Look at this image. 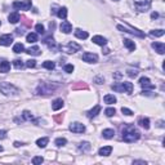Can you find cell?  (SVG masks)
Segmentation results:
<instances>
[{
    "label": "cell",
    "mask_w": 165,
    "mask_h": 165,
    "mask_svg": "<svg viewBox=\"0 0 165 165\" xmlns=\"http://www.w3.org/2000/svg\"><path fill=\"white\" fill-rule=\"evenodd\" d=\"M22 118H23V120H32V115L30 111H23Z\"/></svg>",
    "instance_id": "8d00e7d4"
},
{
    "label": "cell",
    "mask_w": 165,
    "mask_h": 165,
    "mask_svg": "<svg viewBox=\"0 0 165 165\" xmlns=\"http://www.w3.org/2000/svg\"><path fill=\"white\" fill-rule=\"evenodd\" d=\"M112 89L116 92H120V93H132L133 92V84L129 83V81L119 83V84L112 85Z\"/></svg>",
    "instance_id": "3957f363"
},
{
    "label": "cell",
    "mask_w": 165,
    "mask_h": 165,
    "mask_svg": "<svg viewBox=\"0 0 165 165\" xmlns=\"http://www.w3.org/2000/svg\"><path fill=\"white\" fill-rule=\"evenodd\" d=\"M10 70V63L8 61H3L0 62V72L1 74H7Z\"/></svg>",
    "instance_id": "e0dca14e"
},
{
    "label": "cell",
    "mask_w": 165,
    "mask_h": 165,
    "mask_svg": "<svg viewBox=\"0 0 165 165\" xmlns=\"http://www.w3.org/2000/svg\"><path fill=\"white\" fill-rule=\"evenodd\" d=\"M26 40H27V43L30 44H34L38 41V35L35 34V32H30V34H27V36H26Z\"/></svg>",
    "instance_id": "cb8c5ba5"
},
{
    "label": "cell",
    "mask_w": 165,
    "mask_h": 165,
    "mask_svg": "<svg viewBox=\"0 0 165 165\" xmlns=\"http://www.w3.org/2000/svg\"><path fill=\"white\" fill-rule=\"evenodd\" d=\"M102 136H103V138H106V139H111V138H113V136H115V130L113 129H104L102 132Z\"/></svg>",
    "instance_id": "44dd1931"
},
{
    "label": "cell",
    "mask_w": 165,
    "mask_h": 165,
    "mask_svg": "<svg viewBox=\"0 0 165 165\" xmlns=\"http://www.w3.org/2000/svg\"><path fill=\"white\" fill-rule=\"evenodd\" d=\"M127 74H128V76H129V77H136L137 75H138V70H133V68H128Z\"/></svg>",
    "instance_id": "e575fe53"
},
{
    "label": "cell",
    "mask_w": 165,
    "mask_h": 165,
    "mask_svg": "<svg viewBox=\"0 0 165 165\" xmlns=\"http://www.w3.org/2000/svg\"><path fill=\"white\" fill-rule=\"evenodd\" d=\"M44 161V159L41 157V156H35L34 159H32V164L34 165H39V164H41Z\"/></svg>",
    "instance_id": "d590c367"
},
{
    "label": "cell",
    "mask_w": 165,
    "mask_h": 165,
    "mask_svg": "<svg viewBox=\"0 0 165 165\" xmlns=\"http://www.w3.org/2000/svg\"><path fill=\"white\" fill-rule=\"evenodd\" d=\"M70 130L72 133H83V132H85V127L81 123H72L70 125Z\"/></svg>",
    "instance_id": "9c48e42d"
},
{
    "label": "cell",
    "mask_w": 165,
    "mask_h": 165,
    "mask_svg": "<svg viewBox=\"0 0 165 165\" xmlns=\"http://www.w3.org/2000/svg\"><path fill=\"white\" fill-rule=\"evenodd\" d=\"M13 65H14V67L16 68H23V63H22V61L21 59H14V62H13Z\"/></svg>",
    "instance_id": "f35d334b"
},
{
    "label": "cell",
    "mask_w": 165,
    "mask_h": 165,
    "mask_svg": "<svg viewBox=\"0 0 165 165\" xmlns=\"http://www.w3.org/2000/svg\"><path fill=\"white\" fill-rule=\"evenodd\" d=\"M13 52H14V53H22V52H25V47H23V44H21V43L14 44Z\"/></svg>",
    "instance_id": "f1b7e54d"
},
{
    "label": "cell",
    "mask_w": 165,
    "mask_h": 165,
    "mask_svg": "<svg viewBox=\"0 0 165 165\" xmlns=\"http://www.w3.org/2000/svg\"><path fill=\"white\" fill-rule=\"evenodd\" d=\"M165 34V31L164 30H152L151 32H150V35H151V36H155V38H160V36H163V35Z\"/></svg>",
    "instance_id": "f546056e"
},
{
    "label": "cell",
    "mask_w": 165,
    "mask_h": 165,
    "mask_svg": "<svg viewBox=\"0 0 165 165\" xmlns=\"http://www.w3.org/2000/svg\"><path fill=\"white\" fill-rule=\"evenodd\" d=\"M7 137V132L5 130H0V139H4Z\"/></svg>",
    "instance_id": "ee69618b"
},
{
    "label": "cell",
    "mask_w": 165,
    "mask_h": 165,
    "mask_svg": "<svg viewBox=\"0 0 165 165\" xmlns=\"http://www.w3.org/2000/svg\"><path fill=\"white\" fill-rule=\"evenodd\" d=\"M59 29H61V31L63 34H70L71 30H72V25L70 22H67V21H62V23L59 25Z\"/></svg>",
    "instance_id": "8fae6325"
},
{
    "label": "cell",
    "mask_w": 165,
    "mask_h": 165,
    "mask_svg": "<svg viewBox=\"0 0 165 165\" xmlns=\"http://www.w3.org/2000/svg\"><path fill=\"white\" fill-rule=\"evenodd\" d=\"M43 67H45L47 70H53L54 68V62H52V61H45L43 63Z\"/></svg>",
    "instance_id": "d6a6232c"
},
{
    "label": "cell",
    "mask_w": 165,
    "mask_h": 165,
    "mask_svg": "<svg viewBox=\"0 0 165 165\" xmlns=\"http://www.w3.org/2000/svg\"><path fill=\"white\" fill-rule=\"evenodd\" d=\"M104 113H106V116H109V118H111V116H113L116 113V110L113 109V107H109V109L104 110Z\"/></svg>",
    "instance_id": "1f68e13d"
},
{
    "label": "cell",
    "mask_w": 165,
    "mask_h": 165,
    "mask_svg": "<svg viewBox=\"0 0 165 165\" xmlns=\"http://www.w3.org/2000/svg\"><path fill=\"white\" fill-rule=\"evenodd\" d=\"M35 30H36L39 34H44V31H45V29H44V26L41 25V23H38V25L35 26Z\"/></svg>",
    "instance_id": "ab89813d"
},
{
    "label": "cell",
    "mask_w": 165,
    "mask_h": 165,
    "mask_svg": "<svg viewBox=\"0 0 165 165\" xmlns=\"http://www.w3.org/2000/svg\"><path fill=\"white\" fill-rule=\"evenodd\" d=\"M124 45L127 47L130 52H133V50L136 49V44H134V41L129 40V39H124Z\"/></svg>",
    "instance_id": "484cf974"
},
{
    "label": "cell",
    "mask_w": 165,
    "mask_h": 165,
    "mask_svg": "<svg viewBox=\"0 0 165 165\" xmlns=\"http://www.w3.org/2000/svg\"><path fill=\"white\" fill-rule=\"evenodd\" d=\"M26 53H29V54H31V56H40V48L39 47H31V48H29L27 50H26Z\"/></svg>",
    "instance_id": "603a6c76"
},
{
    "label": "cell",
    "mask_w": 165,
    "mask_h": 165,
    "mask_svg": "<svg viewBox=\"0 0 165 165\" xmlns=\"http://www.w3.org/2000/svg\"><path fill=\"white\" fill-rule=\"evenodd\" d=\"M44 43L47 44V45H49V47H53L54 45V40H53V38H48L44 40Z\"/></svg>",
    "instance_id": "b9f144b4"
},
{
    "label": "cell",
    "mask_w": 165,
    "mask_h": 165,
    "mask_svg": "<svg viewBox=\"0 0 165 165\" xmlns=\"http://www.w3.org/2000/svg\"><path fill=\"white\" fill-rule=\"evenodd\" d=\"M0 92H1L4 95H16L19 91H18V88H16V86L13 85V84L4 81V83H0Z\"/></svg>",
    "instance_id": "7a4b0ae2"
},
{
    "label": "cell",
    "mask_w": 165,
    "mask_h": 165,
    "mask_svg": "<svg viewBox=\"0 0 165 165\" xmlns=\"http://www.w3.org/2000/svg\"><path fill=\"white\" fill-rule=\"evenodd\" d=\"M139 85L145 89H155V85L151 84V80L148 77H141L139 79Z\"/></svg>",
    "instance_id": "30bf717a"
},
{
    "label": "cell",
    "mask_w": 165,
    "mask_h": 165,
    "mask_svg": "<svg viewBox=\"0 0 165 165\" xmlns=\"http://www.w3.org/2000/svg\"><path fill=\"white\" fill-rule=\"evenodd\" d=\"M157 17H159V14H157V13H156V12H154V13H152V14H151V18H152V19H155V18H157Z\"/></svg>",
    "instance_id": "bcb514c9"
},
{
    "label": "cell",
    "mask_w": 165,
    "mask_h": 165,
    "mask_svg": "<svg viewBox=\"0 0 165 165\" xmlns=\"http://www.w3.org/2000/svg\"><path fill=\"white\" fill-rule=\"evenodd\" d=\"M100 112H101V106H100V104H97V106H94V107H93V109L88 112V118H89V119L95 118V116H97Z\"/></svg>",
    "instance_id": "2e32d148"
},
{
    "label": "cell",
    "mask_w": 165,
    "mask_h": 165,
    "mask_svg": "<svg viewBox=\"0 0 165 165\" xmlns=\"http://www.w3.org/2000/svg\"><path fill=\"white\" fill-rule=\"evenodd\" d=\"M14 146H16V147H19V146H22V143H21V142H14Z\"/></svg>",
    "instance_id": "7dc6e473"
},
{
    "label": "cell",
    "mask_w": 165,
    "mask_h": 165,
    "mask_svg": "<svg viewBox=\"0 0 165 165\" xmlns=\"http://www.w3.org/2000/svg\"><path fill=\"white\" fill-rule=\"evenodd\" d=\"M152 48H154L155 52H157L159 54H164L165 53V44L164 43H159V41H156V43L152 44Z\"/></svg>",
    "instance_id": "5bb4252c"
},
{
    "label": "cell",
    "mask_w": 165,
    "mask_h": 165,
    "mask_svg": "<svg viewBox=\"0 0 165 165\" xmlns=\"http://www.w3.org/2000/svg\"><path fill=\"white\" fill-rule=\"evenodd\" d=\"M62 107H63V100H62V98H57V100L53 101V103H52V109L54 110V111L61 110Z\"/></svg>",
    "instance_id": "9a60e30c"
},
{
    "label": "cell",
    "mask_w": 165,
    "mask_h": 165,
    "mask_svg": "<svg viewBox=\"0 0 165 165\" xmlns=\"http://www.w3.org/2000/svg\"><path fill=\"white\" fill-rule=\"evenodd\" d=\"M91 143L89 142H83V143H80V146H79V150L80 151H83V152H85V151H89L91 150Z\"/></svg>",
    "instance_id": "4dcf8cb0"
},
{
    "label": "cell",
    "mask_w": 165,
    "mask_h": 165,
    "mask_svg": "<svg viewBox=\"0 0 165 165\" xmlns=\"http://www.w3.org/2000/svg\"><path fill=\"white\" fill-rule=\"evenodd\" d=\"M92 41L94 44H97V45H101V47H103V45H106V44H107L106 38L101 36V35H95V36H93L92 38Z\"/></svg>",
    "instance_id": "4fadbf2b"
},
{
    "label": "cell",
    "mask_w": 165,
    "mask_h": 165,
    "mask_svg": "<svg viewBox=\"0 0 165 165\" xmlns=\"http://www.w3.org/2000/svg\"><path fill=\"white\" fill-rule=\"evenodd\" d=\"M57 16H58L61 19H66V17H67V8L66 7L59 8L58 12H57Z\"/></svg>",
    "instance_id": "d4e9b609"
},
{
    "label": "cell",
    "mask_w": 165,
    "mask_h": 165,
    "mask_svg": "<svg viewBox=\"0 0 165 165\" xmlns=\"http://www.w3.org/2000/svg\"><path fill=\"white\" fill-rule=\"evenodd\" d=\"M123 139L128 143H132V142H136V141L139 139V132L137 129L129 127L128 129H125L123 132Z\"/></svg>",
    "instance_id": "6da1fadb"
},
{
    "label": "cell",
    "mask_w": 165,
    "mask_h": 165,
    "mask_svg": "<svg viewBox=\"0 0 165 165\" xmlns=\"http://www.w3.org/2000/svg\"><path fill=\"white\" fill-rule=\"evenodd\" d=\"M32 3L31 0H21V1H14L13 8L17 10H29L31 8Z\"/></svg>",
    "instance_id": "277c9868"
},
{
    "label": "cell",
    "mask_w": 165,
    "mask_h": 165,
    "mask_svg": "<svg viewBox=\"0 0 165 165\" xmlns=\"http://www.w3.org/2000/svg\"><path fill=\"white\" fill-rule=\"evenodd\" d=\"M83 61L88 62V63H95L98 61V56L95 53H91V52H85L83 54Z\"/></svg>",
    "instance_id": "52a82bcc"
},
{
    "label": "cell",
    "mask_w": 165,
    "mask_h": 165,
    "mask_svg": "<svg viewBox=\"0 0 165 165\" xmlns=\"http://www.w3.org/2000/svg\"><path fill=\"white\" fill-rule=\"evenodd\" d=\"M65 71L66 72H68V74H71L74 71V66L72 65H66L65 66Z\"/></svg>",
    "instance_id": "7bdbcfd3"
},
{
    "label": "cell",
    "mask_w": 165,
    "mask_h": 165,
    "mask_svg": "<svg viewBox=\"0 0 165 165\" xmlns=\"http://www.w3.org/2000/svg\"><path fill=\"white\" fill-rule=\"evenodd\" d=\"M80 48H81V47H80L79 44L71 41V43L67 44V47H66L65 49H66V52H67V53H75V52H77V50H80Z\"/></svg>",
    "instance_id": "7c38bea8"
},
{
    "label": "cell",
    "mask_w": 165,
    "mask_h": 165,
    "mask_svg": "<svg viewBox=\"0 0 165 165\" xmlns=\"http://www.w3.org/2000/svg\"><path fill=\"white\" fill-rule=\"evenodd\" d=\"M94 81H97V84H102L103 83V79H102V77H95Z\"/></svg>",
    "instance_id": "f6af8a7d"
},
{
    "label": "cell",
    "mask_w": 165,
    "mask_h": 165,
    "mask_svg": "<svg viewBox=\"0 0 165 165\" xmlns=\"http://www.w3.org/2000/svg\"><path fill=\"white\" fill-rule=\"evenodd\" d=\"M134 164H145L146 165V161H134Z\"/></svg>",
    "instance_id": "c3c4849f"
},
{
    "label": "cell",
    "mask_w": 165,
    "mask_h": 165,
    "mask_svg": "<svg viewBox=\"0 0 165 165\" xmlns=\"http://www.w3.org/2000/svg\"><path fill=\"white\" fill-rule=\"evenodd\" d=\"M26 66L30 68L36 67V61H35V59H29V61H26Z\"/></svg>",
    "instance_id": "74e56055"
},
{
    "label": "cell",
    "mask_w": 165,
    "mask_h": 165,
    "mask_svg": "<svg viewBox=\"0 0 165 165\" xmlns=\"http://www.w3.org/2000/svg\"><path fill=\"white\" fill-rule=\"evenodd\" d=\"M134 5L139 12H146L151 7V0H134Z\"/></svg>",
    "instance_id": "5b68a950"
},
{
    "label": "cell",
    "mask_w": 165,
    "mask_h": 165,
    "mask_svg": "<svg viewBox=\"0 0 165 165\" xmlns=\"http://www.w3.org/2000/svg\"><path fill=\"white\" fill-rule=\"evenodd\" d=\"M66 143H67V139H66V138H57V139H56V145L58 147L65 146Z\"/></svg>",
    "instance_id": "836d02e7"
},
{
    "label": "cell",
    "mask_w": 165,
    "mask_h": 165,
    "mask_svg": "<svg viewBox=\"0 0 165 165\" xmlns=\"http://www.w3.org/2000/svg\"><path fill=\"white\" fill-rule=\"evenodd\" d=\"M3 151V146H0V152H1Z\"/></svg>",
    "instance_id": "681fc988"
},
{
    "label": "cell",
    "mask_w": 165,
    "mask_h": 165,
    "mask_svg": "<svg viewBox=\"0 0 165 165\" xmlns=\"http://www.w3.org/2000/svg\"><path fill=\"white\" fill-rule=\"evenodd\" d=\"M111 152H112V147L111 146H104V147H101L98 154H100L101 156H109Z\"/></svg>",
    "instance_id": "d6986e66"
},
{
    "label": "cell",
    "mask_w": 165,
    "mask_h": 165,
    "mask_svg": "<svg viewBox=\"0 0 165 165\" xmlns=\"http://www.w3.org/2000/svg\"><path fill=\"white\" fill-rule=\"evenodd\" d=\"M12 43H13V35L7 34V35H3V36H0V45L9 47Z\"/></svg>",
    "instance_id": "ba28073f"
},
{
    "label": "cell",
    "mask_w": 165,
    "mask_h": 165,
    "mask_svg": "<svg viewBox=\"0 0 165 165\" xmlns=\"http://www.w3.org/2000/svg\"><path fill=\"white\" fill-rule=\"evenodd\" d=\"M138 124H139L142 128L148 129V128H150V120L147 119V118H142V119L138 120Z\"/></svg>",
    "instance_id": "4316f807"
},
{
    "label": "cell",
    "mask_w": 165,
    "mask_h": 165,
    "mask_svg": "<svg viewBox=\"0 0 165 165\" xmlns=\"http://www.w3.org/2000/svg\"><path fill=\"white\" fill-rule=\"evenodd\" d=\"M121 112L124 113V115H127V116H132V115H133V111L127 109V107H123V109H121Z\"/></svg>",
    "instance_id": "60d3db41"
},
{
    "label": "cell",
    "mask_w": 165,
    "mask_h": 165,
    "mask_svg": "<svg viewBox=\"0 0 165 165\" xmlns=\"http://www.w3.org/2000/svg\"><path fill=\"white\" fill-rule=\"evenodd\" d=\"M75 36H76L77 39H84V40H85V39H88V32L86 31H83V30H80V29H76L75 30Z\"/></svg>",
    "instance_id": "ac0fdd59"
},
{
    "label": "cell",
    "mask_w": 165,
    "mask_h": 165,
    "mask_svg": "<svg viewBox=\"0 0 165 165\" xmlns=\"http://www.w3.org/2000/svg\"><path fill=\"white\" fill-rule=\"evenodd\" d=\"M8 19H9V22H10V23H17V22H18V21L21 19V16H19L18 12H13V13H10V14H9Z\"/></svg>",
    "instance_id": "ffe728a7"
},
{
    "label": "cell",
    "mask_w": 165,
    "mask_h": 165,
    "mask_svg": "<svg viewBox=\"0 0 165 165\" xmlns=\"http://www.w3.org/2000/svg\"><path fill=\"white\" fill-rule=\"evenodd\" d=\"M118 30H120V31H127V32H130V34L137 35V36H139V38H143V36H145V35H143V32H141L139 30L133 29V27H130V26H128V25H124V26L118 25Z\"/></svg>",
    "instance_id": "8992f818"
},
{
    "label": "cell",
    "mask_w": 165,
    "mask_h": 165,
    "mask_svg": "<svg viewBox=\"0 0 165 165\" xmlns=\"http://www.w3.org/2000/svg\"><path fill=\"white\" fill-rule=\"evenodd\" d=\"M103 101L107 104H112V103H116V97L113 94H106L103 97Z\"/></svg>",
    "instance_id": "7402d4cb"
},
{
    "label": "cell",
    "mask_w": 165,
    "mask_h": 165,
    "mask_svg": "<svg viewBox=\"0 0 165 165\" xmlns=\"http://www.w3.org/2000/svg\"><path fill=\"white\" fill-rule=\"evenodd\" d=\"M48 142H49L48 138H39L36 141V145H38V147H40V148H44V147L48 145Z\"/></svg>",
    "instance_id": "83f0119b"
},
{
    "label": "cell",
    "mask_w": 165,
    "mask_h": 165,
    "mask_svg": "<svg viewBox=\"0 0 165 165\" xmlns=\"http://www.w3.org/2000/svg\"><path fill=\"white\" fill-rule=\"evenodd\" d=\"M0 26H1V22H0Z\"/></svg>",
    "instance_id": "f907efd6"
}]
</instances>
